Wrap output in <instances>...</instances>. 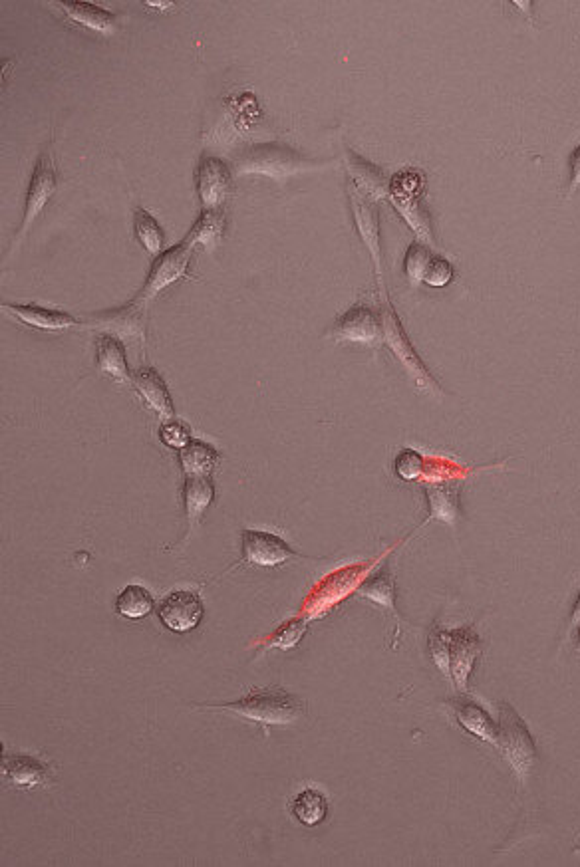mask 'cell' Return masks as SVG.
Returning <instances> with one entry per match:
<instances>
[{
  "mask_svg": "<svg viewBox=\"0 0 580 867\" xmlns=\"http://www.w3.org/2000/svg\"><path fill=\"white\" fill-rule=\"evenodd\" d=\"M453 711H455L457 723L467 733H471L473 737H477L483 743L497 746L499 725H495V721L489 717V713L483 707H479L475 701H469V699H457V701H453Z\"/></svg>",
  "mask_w": 580,
  "mask_h": 867,
  "instance_id": "5bb4252c",
  "label": "cell"
},
{
  "mask_svg": "<svg viewBox=\"0 0 580 867\" xmlns=\"http://www.w3.org/2000/svg\"><path fill=\"white\" fill-rule=\"evenodd\" d=\"M384 318V340L388 342V346L394 350V354L400 358V362L406 366V370L412 373V377L422 385V387H437L432 375L426 370V366L420 362L416 350L412 348V344L406 338L404 328L400 326L396 314L390 310V306L382 312Z\"/></svg>",
  "mask_w": 580,
  "mask_h": 867,
  "instance_id": "30bf717a",
  "label": "cell"
},
{
  "mask_svg": "<svg viewBox=\"0 0 580 867\" xmlns=\"http://www.w3.org/2000/svg\"><path fill=\"white\" fill-rule=\"evenodd\" d=\"M197 191L205 211H217L231 191V173L217 157H205L197 171Z\"/></svg>",
  "mask_w": 580,
  "mask_h": 867,
  "instance_id": "9c48e42d",
  "label": "cell"
},
{
  "mask_svg": "<svg viewBox=\"0 0 580 867\" xmlns=\"http://www.w3.org/2000/svg\"><path fill=\"white\" fill-rule=\"evenodd\" d=\"M136 235L145 250L151 254H159L165 247V235L159 223L144 209L136 211Z\"/></svg>",
  "mask_w": 580,
  "mask_h": 867,
  "instance_id": "4316f807",
  "label": "cell"
},
{
  "mask_svg": "<svg viewBox=\"0 0 580 867\" xmlns=\"http://www.w3.org/2000/svg\"><path fill=\"white\" fill-rule=\"evenodd\" d=\"M144 302L136 300L130 306H124L120 310L102 314L96 318L94 328L104 330L110 336H116L118 340H142L144 338Z\"/></svg>",
  "mask_w": 580,
  "mask_h": 867,
  "instance_id": "7c38bea8",
  "label": "cell"
},
{
  "mask_svg": "<svg viewBox=\"0 0 580 867\" xmlns=\"http://www.w3.org/2000/svg\"><path fill=\"white\" fill-rule=\"evenodd\" d=\"M223 229H225V219L219 211H205L201 215V219L195 223V227L189 233V241L195 248H211L217 247L221 237H223Z\"/></svg>",
  "mask_w": 580,
  "mask_h": 867,
  "instance_id": "7402d4cb",
  "label": "cell"
},
{
  "mask_svg": "<svg viewBox=\"0 0 580 867\" xmlns=\"http://www.w3.org/2000/svg\"><path fill=\"white\" fill-rule=\"evenodd\" d=\"M426 491H428L432 518H437L445 524H453L459 514V487L439 483V485H430Z\"/></svg>",
  "mask_w": 580,
  "mask_h": 867,
  "instance_id": "44dd1931",
  "label": "cell"
},
{
  "mask_svg": "<svg viewBox=\"0 0 580 867\" xmlns=\"http://www.w3.org/2000/svg\"><path fill=\"white\" fill-rule=\"evenodd\" d=\"M430 653L435 665L447 677H451V633L434 629L430 635Z\"/></svg>",
  "mask_w": 580,
  "mask_h": 867,
  "instance_id": "f1b7e54d",
  "label": "cell"
},
{
  "mask_svg": "<svg viewBox=\"0 0 580 867\" xmlns=\"http://www.w3.org/2000/svg\"><path fill=\"white\" fill-rule=\"evenodd\" d=\"M396 473L404 481H414L424 473V457L414 449H404L396 459Z\"/></svg>",
  "mask_w": 580,
  "mask_h": 867,
  "instance_id": "f546056e",
  "label": "cell"
},
{
  "mask_svg": "<svg viewBox=\"0 0 580 867\" xmlns=\"http://www.w3.org/2000/svg\"><path fill=\"white\" fill-rule=\"evenodd\" d=\"M56 181H58L56 167H54L50 151L46 149L44 153H40L38 163H36L34 173H32V179H30L26 205H24V219H22V225H20L16 237H14V243H12L14 247L20 245L24 235L30 231V227L36 223V219L40 217V213L48 205L50 197L56 191Z\"/></svg>",
  "mask_w": 580,
  "mask_h": 867,
  "instance_id": "3957f363",
  "label": "cell"
},
{
  "mask_svg": "<svg viewBox=\"0 0 580 867\" xmlns=\"http://www.w3.org/2000/svg\"><path fill=\"white\" fill-rule=\"evenodd\" d=\"M298 554L289 544L271 532L263 530H245L243 532V562L255 566H279Z\"/></svg>",
  "mask_w": 580,
  "mask_h": 867,
  "instance_id": "52a82bcc",
  "label": "cell"
},
{
  "mask_svg": "<svg viewBox=\"0 0 580 867\" xmlns=\"http://www.w3.org/2000/svg\"><path fill=\"white\" fill-rule=\"evenodd\" d=\"M213 498H215V489H213L209 477H187L185 514H187V522H189L191 530L201 522L205 510L209 508Z\"/></svg>",
  "mask_w": 580,
  "mask_h": 867,
  "instance_id": "d6986e66",
  "label": "cell"
},
{
  "mask_svg": "<svg viewBox=\"0 0 580 867\" xmlns=\"http://www.w3.org/2000/svg\"><path fill=\"white\" fill-rule=\"evenodd\" d=\"M179 461L185 477H209L217 467L219 455L211 445L201 441H191L187 447L181 449Z\"/></svg>",
  "mask_w": 580,
  "mask_h": 867,
  "instance_id": "ffe728a7",
  "label": "cell"
},
{
  "mask_svg": "<svg viewBox=\"0 0 580 867\" xmlns=\"http://www.w3.org/2000/svg\"><path fill=\"white\" fill-rule=\"evenodd\" d=\"M350 197H352V211H354L360 239L364 241V245L374 256V262H376L378 272H380V229H378L380 217H378V209L374 207L372 201H368L360 193V189L350 187Z\"/></svg>",
  "mask_w": 580,
  "mask_h": 867,
  "instance_id": "4fadbf2b",
  "label": "cell"
},
{
  "mask_svg": "<svg viewBox=\"0 0 580 867\" xmlns=\"http://www.w3.org/2000/svg\"><path fill=\"white\" fill-rule=\"evenodd\" d=\"M6 772H8V778L14 782V786L26 788V786L40 784L44 780L46 768L40 762H36L34 758L16 756V758H10Z\"/></svg>",
  "mask_w": 580,
  "mask_h": 867,
  "instance_id": "484cf974",
  "label": "cell"
},
{
  "mask_svg": "<svg viewBox=\"0 0 580 867\" xmlns=\"http://www.w3.org/2000/svg\"><path fill=\"white\" fill-rule=\"evenodd\" d=\"M217 707L229 709L263 727L289 725L304 713V707L296 697H292L287 691H277V689L253 691L251 695H247L237 703H223Z\"/></svg>",
  "mask_w": 580,
  "mask_h": 867,
  "instance_id": "6da1fadb",
  "label": "cell"
},
{
  "mask_svg": "<svg viewBox=\"0 0 580 867\" xmlns=\"http://www.w3.org/2000/svg\"><path fill=\"white\" fill-rule=\"evenodd\" d=\"M451 280H453V266H451V262L445 260L443 256H434L432 262H430V266H428V270H426L424 282L430 284V286H434V288H443Z\"/></svg>",
  "mask_w": 580,
  "mask_h": 867,
  "instance_id": "4dcf8cb0",
  "label": "cell"
},
{
  "mask_svg": "<svg viewBox=\"0 0 580 867\" xmlns=\"http://www.w3.org/2000/svg\"><path fill=\"white\" fill-rule=\"evenodd\" d=\"M332 334L342 342L378 344L384 340V318L368 306H354L336 322Z\"/></svg>",
  "mask_w": 580,
  "mask_h": 867,
  "instance_id": "5b68a950",
  "label": "cell"
},
{
  "mask_svg": "<svg viewBox=\"0 0 580 867\" xmlns=\"http://www.w3.org/2000/svg\"><path fill=\"white\" fill-rule=\"evenodd\" d=\"M394 592H396V586H394V578L390 576V572L388 570H382V572H378L376 576H372L370 580H366L364 582V586H360V590H358V594L362 596V598H366V600H372L374 604H378V606H382V608H386L388 612H396V604H394Z\"/></svg>",
  "mask_w": 580,
  "mask_h": 867,
  "instance_id": "603a6c76",
  "label": "cell"
},
{
  "mask_svg": "<svg viewBox=\"0 0 580 867\" xmlns=\"http://www.w3.org/2000/svg\"><path fill=\"white\" fill-rule=\"evenodd\" d=\"M153 610V596L142 586H128L116 600V612L130 620L145 618Z\"/></svg>",
  "mask_w": 580,
  "mask_h": 867,
  "instance_id": "cb8c5ba5",
  "label": "cell"
},
{
  "mask_svg": "<svg viewBox=\"0 0 580 867\" xmlns=\"http://www.w3.org/2000/svg\"><path fill=\"white\" fill-rule=\"evenodd\" d=\"M203 612V602L195 592H173L157 610L161 623L177 633L195 629L203 620Z\"/></svg>",
  "mask_w": 580,
  "mask_h": 867,
  "instance_id": "ba28073f",
  "label": "cell"
},
{
  "mask_svg": "<svg viewBox=\"0 0 580 867\" xmlns=\"http://www.w3.org/2000/svg\"><path fill=\"white\" fill-rule=\"evenodd\" d=\"M577 641H579V647H580V625H579V627H577Z\"/></svg>",
  "mask_w": 580,
  "mask_h": 867,
  "instance_id": "e575fe53",
  "label": "cell"
},
{
  "mask_svg": "<svg viewBox=\"0 0 580 867\" xmlns=\"http://www.w3.org/2000/svg\"><path fill=\"white\" fill-rule=\"evenodd\" d=\"M432 258H434V254L430 252V248L422 245V243H414L412 247L408 248L404 268H406V274H408L412 286H418L420 282H424V276H426V270H428Z\"/></svg>",
  "mask_w": 580,
  "mask_h": 867,
  "instance_id": "83f0119b",
  "label": "cell"
},
{
  "mask_svg": "<svg viewBox=\"0 0 580 867\" xmlns=\"http://www.w3.org/2000/svg\"><path fill=\"white\" fill-rule=\"evenodd\" d=\"M96 356L100 372L112 375L118 381L128 383L130 381V368L126 360V348L124 344L110 334H104L96 342Z\"/></svg>",
  "mask_w": 580,
  "mask_h": 867,
  "instance_id": "ac0fdd59",
  "label": "cell"
},
{
  "mask_svg": "<svg viewBox=\"0 0 580 867\" xmlns=\"http://www.w3.org/2000/svg\"><path fill=\"white\" fill-rule=\"evenodd\" d=\"M571 629H577L580 625V592L579 596H577V602H575V606H573V614H571Z\"/></svg>",
  "mask_w": 580,
  "mask_h": 867,
  "instance_id": "836d02e7",
  "label": "cell"
},
{
  "mask_svg": "<svg viewBox=\"0 0 580 867\" xmlns=\"http://www.w3.org/2000/svg\"><path fill=\"white\" fill-rule=\"evenodd\" d=\"M195 252V247L191 245L189 239H185L181 245H177L167 252H163L151 266V272L147 276L144 290L140 294L138 300L149 302L153 300L161 290H165L167 286L175 284L181 276H185L187 266L191 262V256Z\"/></svg>",
  "mask_w": 580,
  "mask_h": 867,
  "instance_id": "277c9868",
  "label": "cell"
},
{
  "mask_svg": "<svg viewBox=\"0 0 580 867\" xmlns=\"http://www.w3.org/2000/svg\"><path fill=\"white\" fill-rule=\"evenodd\" d=\"M60 6H62V10L66 12V16L70 20H74L76 24H80L84 28H90L94 32L110 34L116 28L114 14L108 12V10H104V8H100V6H96V4H92V2L74 0V2H60Z\"/></svg>",
  "mask_w": 580,
  "mask_h": 867,
  "instance_id": "e0dca14e",
  "label": "cell"
},
{
  "mask_svg": "<svg viewBox=\"0 0 580 867\" xmlns=\"http://www.w3.org/2000/svg\"><path fill=\"white\" fill-rule=\"evenodd\" d=\"M136 389L144 397L145 403L165 421L173 419V401L163 377L155 370H140L134 375Z\"/></svg>",
  "mask_w": 580,
  "mask_h": 867,
  "instance_id": "2e32d148",
  "label": "cell"
},
{
  "mask_svg": "<svg viewBox=\"0 0 580 867\" xmlns=\"http://www.w3.org/2000/svg\"><path fill=\"white\" fill-rule=\"evenodd\" d=\"M580 187V145L573 151L571 155V187H569V197Z\"/></svg>",
  "mask_w": 580,
  "mask_h": 867,
  "instance_id": "d6a6232c",
  "label": "cell"
},
{
  "mask_svg": "<svg viewBox=\"0 0 580 867\" xmlns=\"http://www.w3.org/2000/svg\"><path fill=\"white\" fill-rule=\"evenodd\" d=\"M4 312H8L12 318H16L18 322L38 328V330H46V332H58V330H66L76 326L78 322L60 310H50V308H42V306H16V304H4L2 306Z\"/></svg>",
  "mask_w": 580,
  "mask_h": 867,
  "instance_id": "9a60e30c",
  "label": "cell"
},
{
  "mask_svg": "<svg viewBox=\"0 0 580 867\" xmlns=\"http://www.w3.org/2000/svg\"><path fill=\"white\" fill-rule=\"evenodd\" d=\"M161 439H163L165 445L177 447V449H183V447H187L191 443L189 441V431L183 425L173 423V421H169V423H165L161 427Z\"/></svg>",
  "mask_w": 580,
  "mask_h": 867,
  "instance_id": "1f68e13d",
  "label": "cell"
},
{
  "mask_svg": "<svg viewBox=\"0 0 580 867\" xmlns=\"http://www.w3.org/2000/svg\"><path fill=\"white\" fill-rule=\"evenodd\" d=\"M294 816L304 824V826H316L326 818L328 812V802L326 798L316 792V790H304L296 796L294 800Z\"/></svg>",
  "mask_w": 580,
  "mask_h": 867,
  "instance_id": "d4e9b609",
  "label": "cell"
},
{
  "mask_svg": "<svg viewBox=\"0 0 580 867\" xmlns=\"http://www.w3.org/2000/svg\"><path fill=\"white\" fill-rule=\"evenodd\" d=\"M495 748L501 750V754H505V758L515 768L517 776L525 782L529 772H531V766L535 762L537 748H535V743H533L525 723L509 705L501 707L499 741H497Z\"/></svg>",
  "mask_w": 580,
  "mask_h": 867,
  "instance_id": "7a4b0ae2",
  "label": "cell"
},
{
  "mask_svg": "<svg viewBox=\"0 0 580 867\" xmlns=\"http://www.w3.org/2000/svg\"><path fill=\"white\" fill-rule=\"evenodd\" d=\"M300 165H304L300 155L281 145H259L239 161L243 173H263L277 179L296 173Z\"/></svg>",
  "mask_w": 580,
  "mask_h": 867,
  "instance_id": "8992f818",
  "label": "cell"
},
{
  "mask_svg": "<svg viewBox=\"0 0 580 867\" xmlns=\"http://www.w3.org/2000/svg\"><path fill=\"white\" fill-rule=\"evenodd\" d=\"M479 653L481 641L471 627L451 631V679L461 691H467V681Z\"/></svg>",
  "mask_w": 580,
  "mask_h": 867,
  "instance_id": "8fae6325",
  "label": "cell"
}]
</instances>
